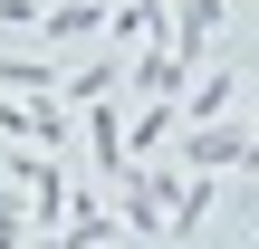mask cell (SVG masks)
I'll return each mask as SVG.
<instances>
[{
    "label": "cell",
    "instance_id": "cell-1",
    "mask_svg": "<svg viewBox=\"0 0 259 249\" xmlns=\"http://www.w3.org/2000/svg\"><path fill=\"white\" fill-rule=\"evenodd\" d=\"M250 134H259V125L211 115V125H183V154H192V173H231V163H250Z\"/></svg>",
    "mask_w": 259,
    "mask_h": 249
},
{
    "label": "cell",
    "instance_id": "cell-2",
    "mask_svg": "<svg viewBox=\"0 0 259 249\" xmlns=\"http://www.w3.org/2000/svg\"><path fill=\"white\" fill-rule=\"evenodd\" d=\"M19 182H29V202H38V230H58V221H67V173H58V163H19Z\"/></svg>",
    "mask_w": 259,
    "mask_h": 249
},
{
    "label": "cell",
    "instance_id": "cell-3",
    "mask_svg": "<svg viewBox=\"0 0 259 249\" xmlns=\"http://www.w3.org/2000/svg\"><path fill=\"white\" fill-rule=\"evenodd\" d=\"M115 86H125V58L106 48V58H96V67H77V77H67L58 96H67V106H96V96H115Z\"/></svg>",
    "mask_w": 259,
    "mask_h": 249
},
{
    "label": "cell",
    "instance_id": "cell-4",
    "mask_svg": "<svg viewBox=\"0 0 259 249\" xmlns=\"http://www.w3.org/2000/svg\"><path fill=\"white\" fill-rule=\"evenodd\" d=\"M240 106V77H202L192 96H183V125H211V115H231Z\"/></svg>",
    "mask_w": 259,
    "mask_h": 249
},
{
    "label": "cell",
    "instance_id": "cell-5",
    "mask_svg": "<svg viewBox=\"0 0 259 249\" xmlns=\"http://www.w3.org/2000/svg\"><path fill=\"white\" fill-rule=\"evenodd\" d=\"M67 240H77V249H106V240H115V211L77 192V202H67Z\"/></svg>",
    "mask_w": 259,
    "mask_h": 249
},
{
    "label": "cell",
    "instance_id": "cell-6",
    "mask_svg": "<svg viewBox=\"0 0 259 249\" xmlns=\"http://www.w3.org/2000/svg\"><path fill=\"white\" fill-rule=\"evenodd\" d=\"M163 202H173V230L192 240V230L211 221V173H192V182H183V192H163Z\"/></svg>",
    "mask_w": 259,
    "mask_h": 249
},
{
    "label": "cell",
    "instance_id": "cell-7",
    "mask_svg": "<svg viewBox=\"0 0 259 249\" xmlns=\"http://www.w3.org/2000/svg\"><path fill=\"white\" fill-rule=\"evenodd\" d=\"M183 67H192L183 48H154V58L135 67V86H144V96H173V86H183Z\"/></svg>",
    "mask_w": 259,
    "mask_h": 249
},
{
    "label": "cell",
    "instance_id": "cell-8",
    "mask_svg": "<svg viewBox=\"0 0 259 249\" xmlns=\"http://www.w3.org/2000/svg\"><path fill=\"white\" fill-rule=\"evenodd\" d=\"M0 86H19V96H48V86H67V77H48L38 58H0Z\"/></svg>",
    "mask_w": 259,
    "mask_h": 249
},
{
    "label": "cell",
    "instance_id": "cell-9",
    "mask_svg": "<svg viewBox=\"0 0 259 249\" xmlns=\"http://www.w3.org/2000/svg\"><path fill=\"white\" fill-rule=\"evenodd\" d=\"M48 29H58V38H87V29H96V0H67V10H48Z\"/></svg>",
    "mask_w": 259,
    "mask_h": 249
}]
</instances>
